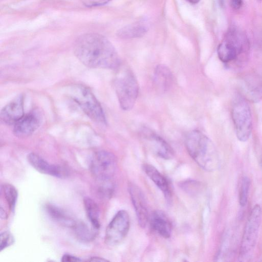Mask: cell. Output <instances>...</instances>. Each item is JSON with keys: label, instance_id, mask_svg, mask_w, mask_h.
Instances as JSON below:
<instances>
[{"label": "cell", "instance_id": "6da1fadb", "mask_svg": "<svg viewBox=\"0 0 262 262\" xmlns=\"http://www.w3.org/2000/svg\"><path fill=\"white\" fill-rule=\"evenodd\" d=\"M74 52L84 66L91 68L116 69L120 65L118 53L112 43L104 36L86 33L75 40Z\"/></svg>", "mask_w": 262, "mask_h": 262}, {"label": "cell", "instance_id": "7a4b0ae2", "mask_svg": "<svg viewBox=\"0 0 262 262\" xmlns=\"http://www.w3.org/2000/svg\"><path fill=\"white\" fill-rule=\"evenodd\" d=\"M187 152L202 169L213 171L220 166L217 151L212 141L198 130L188 133L185 139Z\"/></svg>", "mask_w": 262, "mask_h": 262}, {"label": "cell", "instance_id": "3957f363", "mask_svg": "<svg viewBox=\"0 0 262 262\" xmlns=\"http://www.w3.org/2000/svg\"><path fill=\"white\" fill-rule=\"evenodd\" d=\"M71 97L83 112L93 121L101 124H106L102 107L89 88L81 84H76L70 90Z\"/></svg>", "mask_w": 262, "mask_h": 262}, {"label": "cell", "instance_id": "277c9868", "mask_svg": "<svg viewBox=\"0 0 262 262\" xmlns=\"http://www.w3.org/2000/svg\"><path fill=\"white\" fill-rule=\"evenodd\" d=\"M231 117L237 138L241 142L247 141L252 130V116L247 100L242 96L234 100Z\"/></svg>", "mask_w": 262, "mask_h": 262}, {"label": "cell", "instance_id": "5b68a950", "mask_svg": "<svg viewBox=\"0 0 262 262\" xmlns=\"http://www.w3.org/2000/svg\"><path fill=\"white\" fill-rule=\"evenodd\" d=\"M248 46L245 36L236 29H231L217 47L218 57L223 62L229 63L246 51Z\"/></svg>", "mask_w": 262, "mask_h": 262}, {"label": "cell", "instance_id": "8992f818", "mask_svg": "<svg viewBox=\"0 0 262 262\" xmlns=\"http://www.w3.org/2000/svg\"><path fill=\"white\" fill-rule=\"evenodd\" d=\"M115 89L120 107L125 111L132 109L139 93V85L133 73L127 71L115 81Z\"/></svg>", "mask_w": 262, "mask_h": 262}, {"label": "cell", "instance_id": "52a82bcc", "mask_svg": "<svg viewBox=\"0 0 262 262\" xmlns=\"http://www.w3.org/2000/svg\"><path fill=\"white\" fill-rule=\"evenodd\" d=\"M261 214L260 206L258 204L255 205L250 212L244 228L239 250L241 258L248 256L256 244Z\"/></svg>", "mask_w": 262, "mask_h": 262}, {"label": "cell", "instance_id": "ba28073f", "mask_svg": "<svg viewBox=\"0 0 262 262\" xmlns=\"http://www.w3.org/2000/svg\"><path fill=\"white\" fill-rule=\"evenodd\" d=\"M117 168L115 156L106 150L95 152L91 160L90 170L98 181L111 180Z\"/></svg>", "mask_w": 262, "mask_h": 262}, {"label": "cell", "instance_id": "9c48e42d", "mask_svg": "<svg viewBox=\"0 0 262 262\" xmlns=\"http://www.w3.org/2000/svg\"><path fill=\"white\" fill-rule=\"evenodd\" d=\"M130 226L129 216L125 210L119 211L108 225L104 242L108 246H114L121 242L127 235Z\"/></svg>", "mask_w": 262, "mask_h": 262}, {"label": "cell", "instance_id": "30bf717a", "mask_svg": "<svg viewBox=\"0 0 262 262\" xmlns=\"http://www.w3.org/2000/svg\"><path fill=\"white\" fill-rule=\"evenodd\" d=\"M41 121L40 112L36 110H32L13 125V133L18 138L28 137L39 128Z\"/></svg>", "mask_w": 262, "mask_h": 262}, {"label": "cell", "instance_id": "8fae6325", "mask_svg": "<svg viewBox=\"0 0 262 262\" xmlns=\"http://www.w3.org/2000/svg\"><path fill=\"white\" fill-rule=\"evenodd\" d=\"M24 96L19 94L6 104L1 110V120L4 123L14 125L25 115Z\"/></svg>", "mask_w": 262, "mask_h": 262}, {"label": "cell", "instance_id": "7c38bea8", "mask_svg": "<svg viewBox=\"0 0 262 262\" xmlns=\"http://www.w3.org/2000/svg\"><path fill=\"white\" fill-rule=\"evenodd\" d=\"M141 135L158 156L164 159H170L173 157L174 152L171 146L153 131L144 128Z\"/></svg>", "mask_w": 262, "mask_h": 262}, {"label": "cell", "instance_id": "4fadbf2b", "mask_svg": "<svg viewBox=\"0 0 262 262\" xmlns=\"http://www.w3.org/2000/svg\"><path fill=\"white\" fill-rule=\"evenodd\" d=\"M30 164L38 172L59 178H65L69 173L66 168L60 165L50 164L45 159L35 153L27 156Z\"/></svg>", "mask_w": 262, "mask_h": 262}, {"label": "cell", "instance_id": "5bb4252c", "mask_svg": "<svg viewBox=\"0 0 262 262\" xmlns=\"http://www.w3.org/2000/svg\"><path fill=\"white\" fill-rule=\"evenodd\" d=\"M128 191L140 227L146 226L148 219L146 201L141 189L134 184H130Z\"/></svg>", "mask_w": 262, "mask_h": 262}, {"label": "cell", "instance_id": "9a60e30c", "mask_svg": "<svg viewBox=\"0 0 262 262\" xmlns=\"http://www.w3.org/2000/svg\"><path fill=\"white\" fill-rule=\"evenodd\" d=\"M152 229L165 238H169L172 232V225L166 215L162 211H154L150 218Z\"/></svg>", "mask_w": 262, "mask_h": 262}, {"label": "cell", "instance_id": "2e32d148", "mask_svg": "<svg viewBox=\"0 0 262 262\" xmlns=\"http://www.w3.org/2000/svg\"><path fill=\"white\" fill-rule=\"evenodd\" d=\"M242 96L247 101L258 102L262 99V80L259 78H248L242 84Z\"/></svg>", "mask_w": 262, "mask_h": 262}, {"label": "cell", "instance_id": "e0dca14e", "mask_svg": "<svg viewBox=\"0 0 262 262\" xmlns=\"http://www.w3.org/2000/svg\"><path fill=\"white\" fill-rule=\"evenodd\" d=\"M143 167L145 173L162 191L166 200L169 201L171 197V190L166 178L151 165L144 164Z\"/></svg>", "mask_w": 262, "mask_h": 262}, {"label": "cell", "instance_id": "ac0fdd59", "mask_svg": "<svg viewBox=\"0 0 262 262\" xmlns=\"http://www.w3.org/2000/svg\"><path fill=\"white\" fill-rule=\"evenodd\" d=\"M154 80L157 88L160 92H165L172 84L173 75L166 66L159 64L155 70Z\"/></svg>", "mask_w": 262, "mask_h": 262}, {"label": "cell", "instance_id": "d6986e66", "mask_svg": "<svg viewBox=\"0 0 262 262\" xmlns=\"http://www.w3.org/2000/svg\"><path fill=\"white\" fill-rule=\"evenodd\" d=\"M147 29L146 25L144 23L136 22L120 29L117 34L120 37L125 39L138 38L143 36Z\"/></svg>", "mask_w": 262, "mask_h": 262}, {"label": "cell", "instance_id": "ffe728a7", "mask_svg": "<svg viewBox=\"0 0 262 262\" xmlns=\"http://www.w3.org/2000/svg\"><path fill=\"white\" fill-rule=\"evenodd\" d=\"M83 205L86 216L92 227L98 230L100 227V211L97 204L91 198L85 197Z\"/></svg>", "mask_w": 262, "mask_h": 262}, {"label": "cell", "instance_id": "44dd1931", "mask_svg": "<svg viewBox=\"0 0 262 262\" xmlns=\"http://www.w3.org/2000/svg\"><path fill=\"white\" fill-rule=\"evenodd\" d=\"M71 227L76 236L80 241L85 242L92 241L95 237L97 231L91 229L83 221H74Z\"/></svg>", "mask_w": 262, "mask_h": 262}, {"label": "cell", "instance_id": "7402d4cb", "mask_svg": "<svg viewBox=\"0 0 262 262\" xmlns=\"http://www.w3.org/2000/svg\"><path fill=\"white\" fill-rule=\"evenodd\" d=\"M45 209L53 220L58 222L71 227L74 222L62 209L53 204L50 203L46 204Z\"/></svg>", "mask_w": 262, "mask_h": 262}, {"label": "cell", "instance_id": "603a6c76", "mask_svg": "<svg viewBox=\"0 0 262 262\" xmlns=\"http://www.w3.org/2000/svg\"><path fill=\"white\" fill-rule=\"evenodd\" d=\"M2 189L9 209L13 212L18 196L17 191L13 185L8 183L3 184Z\"/></svg>", "mask_w": 262, "mask_h": 262}, {"label": "cell", "instance_id": "cb8c5ba5", "mask_svg": "<svg viewBox=\"0 0 262 262\" xmlns=\"http://www.w3.org/2000/svg\"><path fill=\"white\" fill-rule=\"evenodd\" d=\"M250 186V180L247 177L243 178L239 194V203L241 206L244 207L246 205Z\"/></svg>", "mask_w": 262, "mask_h": 262}, {"label": "cell", "instance_id": "d4e9b609", "mask_svg": "<svg viewBox=\"0 0 262 262\" xmlns=\"http://www.w3.org/2000/svg\"><path fill=\"white\" fill-rule=\"evenodd\" d=\"M100 186L98 192L104 198H109L112 196L114 191V185L111 180L98 181Z\"/></svg>", "mask_w": 262, "mask_h": 262}, {"label": "cell", "instance_id": "484cf974", "mask_svg": "<svg viewBox=\"0 0 262 262\" xmlns=\"http://www.w3.org/2000/svg\"><path fill=\"white\" fill-rule=\"evenodd\" d=\"M15 242L13 235L9 231L2 232L0 235V250L3 251L12 245Z\"/></svg>", "mask_w": 262, "mask_h": 262}, {"label": "cell", "instance_id": "4316f807", "mask_svg": "<svg viewBox=\"0 0 262 262\" xmlns=\"http://www.w3.org/2000/svg\"><path fill=\"white\" fill-rule=\"evenodd\" d=\"M86 7H92L105 5L111 0H81Z\"/></svg>", "mask_w": 262, "mask_h": 262}, {"label": "cell", "instance_id": "83f0119b", "mask_svg": "<svg viewBox=\"0 0 262 262\" xmlns=\"http://www.w3.org/2000/svg\"><path fill=\"white\" fill-rule=\"evenodd\" d=\"M61 261L62 262H79L82 261V260L76 256L68 254H65L61 257Z\"/></svg>", "mask_w": 262, "mask_h": 262}, {"label": "cell", "instance_id": "f1b7e54d", "mask_svg": "<svg viewBox=\"0 0 262 262\" xmlns=\"http://www.w3.org/2000/svg\"><path fill=\"white\" fill-rule=\"evenodd\" d=\"M230 4L231 7L235 10L239 9L242 6V0H230Z\"/></svg>", "mask_w": 262, "mask_h": 262}, {"label": "cell", "instance_id": "f546056e", "mask_svg": "<svg viewBox=\"0 0 262 262\" xmlns=\"http://www.w3.org/2000/svg\"><path fill=\"white\" fill-rule=\"evenodd\" d=\"M87 261L102 262V261H107L108 260L107 259H105L102 257L94 256V257H91V258H90L89 259L87 260Z\"/></svg>", "mask_w": 262, "mask_h": 262}, {"label": "cell", "instance_id": "4dcf8cb0", "mask_svg": "<svg viewBox=\"0 0 262 262\" xmlns=\"http://www.w3.org/2000/svg\"><path fill=\"white\" fill-rule=\"evenodd\" d=\"M0 212H1V217L2 219H5L6 218H7V213H6V212L3 209L2 207L1 208Z\"/></svg>", "mask_w": 262, "mask_h": 262}, {"label": "cell", "instance_id": "1f68e13d", "mask_svg": "<svg viewBox=\"0 0 262 262\" xmlns=\"http://www.w3.org/2000/svg\"><path fill=\"white\" fill-rule=\"evenodd\" d=\"M186 1L192 4H195L198 3L200 0H186Z\"/></svg>", "mask_w": 262, "mask_h": 262}, {"label": "cell", "instance_id": "d6a6232c", "mask_svg": "<svg viewBox=\"0 0 262 262\" xmlns=\"http://www.w3.org/2000/svg\"><path fill=\"white\" fill-rule=\"evenodd\" d=\"M260 164L261 168L262 169V152H261V158H260Z\"/></svg>", "mask_w": 262, "mask_h": 262}]
</instances>
